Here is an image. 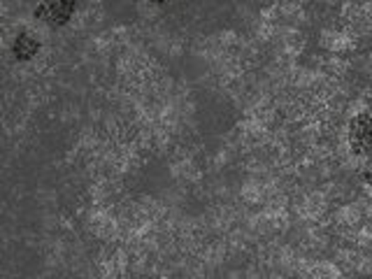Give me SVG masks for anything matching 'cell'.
<instances>
[{
    "mask_svg": "<svg viewBox=\"0 0 372 279\" xmlns=\"http://www.w3.org/2000/svg\"><path fill=\"white\" fill-rule=\"evenodd\" d=\"M75 12V0H45L35 10V17L47 21L50 26H63Z\"/></svg>",
    "mask_w": 372,
    "mask_h": 279,
    "instance_id": "cell-1",
    "label": "cell"
},
{
    "mask_svg": "<svg viewBox=\"0 0 372 279\" xmlns=\"http://www.w3.org/2000/svg\"><path fill=\"white\" fill-rule=\"evenodd\" d=\"M37 49H40V42H35V40L30 35H26V33H21L17 40H14V56H17L19 61L33 59V56L37 54Z\"/></svg>",
    "mask_w": 372,
    "mask_h": 279,
    "instance_id": "cell-3",
    "label": "cell"
},
{
    "mask_svg": "<svg viewBox=\"0 0 372 279\" xmlns=\"http://www.w3.org/2000/svg\"><path fill=\"white\" fill-rule=\"evenodd\" d=\"M366 179H368V184H370V186H372V170H370V172H368V174H366Z\"/></svg>",
    "mask_w": 372,
    "mask_h": 279,
    "instance_id": "cell-4",
    "label": "cell"
},
{
    "mask_svg": "<svg viewBox=\"0 0 372 279\" xmlns=\"http://www.w3.org/2000/svg\"><path fill=\"white\" fill-rule=\"evenodd\" d=\"M153 3H165V0H153Z\"/></svg>",
    "mask_w": 372,
    "mask_h": 279,
    "instance_id": "cell-5",
    "label": "cell"
},
{
    "mask_svg": "<svg viewBox=\"0 0 372 279\" xmlns=\"http://www.w3.org/2000/svg\"><path fill=\"white\" fill-rule=\"evenodd\" d=\"M351 147L354 151H368L372 149V117L359 114L351 121Z\"/></svg>",
    "mask_w": 372,
    "mask_h": 279,
    "instance_id": "cell-2",
    "label": "cell"
}]
</instances>
